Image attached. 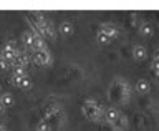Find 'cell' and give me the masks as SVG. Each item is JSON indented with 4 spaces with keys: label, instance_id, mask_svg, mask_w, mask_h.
Segmentation results:
<instances>
[{
    "label": "cell",
    "instance_id": "1",
    "mask_svg": "<svg viewBox=\"0 0 159 131\" xmlns=\"http://www.w3.org/2000/svg\"><path fill=\"white\" fill-rule=\"evenodd\" d=\"M129 96H131V88L126 82L123 80H114L109 87V100L114 103V105H123L126 103Z\"/></svg>",
    "mask_w": 159,
    "mask_h": 131
},
{
    "label": "cell",
    "instance_id": "2",
    "mask_svg": "<svg viewBox=\"0 0 159 131\" xmlns=\"http://www.w3.org/2000/svg\"><path fill=\"white\" fill-rule=\"evenodd\" d=\"M28 20H30V23L33 25L35 33H38L43 40L45 38H53L55 40V30L52 27V23H50L45 17H42V15H30Z\"/></svg>",
    "mask_w": 159,
    "mask_h": 131
},
{
    "label": "cell",
    "instance_id": "3",
    "mask_svg": "<svg viewBox=\"0 0 159 131\" xmlns=\"http://www.w3.org/2000/svg\"><path fill=\"white\" fill-rule=\"evenodd\" d=\"M81 111L84 115V118L89 119V121L98 123L101 119H104V106L99 105L98 101H94V100H86L81 106Z\"/></svg>",
    "mask_w": 159,
    "mask_h": 131
},
{
    "label": "cell",
    "instance_id": "4",
    "mask_svg": "<svg viewBox=\"0 0 159 131\" xmlns=\"http://www.w3.org/2000/svg\"><path fill=\"white\" fill-rule=\"evenodd\" d=\"M118 35H119V32H118V28L114 27V25L103 23L96 32V38H98L99 43H109V42H113Z\"/></svg>",
    "mask_w": 159,
    "mask_h": 131
},
{
    "label": "cell",
    "instance_id": "5",
    "mask_svg": "<svg viewBox=\"0 0 159 131\" xmlns=\"http://www.w3.org/2000/svg\"><path fill=\"white\" fill-rule=\"evenodd\" d=\"M27 53L30 55L32 62L40 65V67L50 63V52H48L47 45H45V47H40V48H35V50H30V52H27Z\"/></svg>",
    "mask_w": 159,
    "mask_h": 131
},
{
    "label": "cell",
    "instance_id": "6",
    "mask_svg": "<svg viewBox=\"0 0 159 131\" xmlns=\"http://www.w3.org/2000/svg\"><path fill=\"white\" fill-rule=\"evenodd\" d=\"M8 82L12 85H15V87L22 88V90L32 88V78L27 75V72H23V73H10Z\"/></svg>",
    "mask_w": 159,
    "mask_h": 131
},
{
    "label": "cell",
    "instance_id": "7",
    "mask_svg": "<svg viewBox=\"0 0 159 131\" xmlns=\"http://www.w3.org/2000/svg\"><path fill=\"white\" fill-rule=\"evenodd\" d=\"M119 118H121V113H119L118 108H114V106L104 108V119H106V123L109 124V126H113Z\"/></svg>",
    "mask_w": 159,
    "mask_h": 131
},
{
    "label": "cell",
    "instance_id": "8",
    "mask_svg": "<svg viewBox=\"0 0 159 131\" xmlns=\"http://www.w3.org/2000/svg\"><path fill=\"white\" fill-rule=\"evenodd\" d=\"M133 57H134V58H138V60H144V58L148 57L146 48L141 47V45H136V47L133 48Z\"/></svg>",
    "mask_w": 159,
    "mask_h": 131
},
{
    "label": "cell",
    "instance_id": "9",
    "mask_svg": "<svg viewBox=\"0 0 159 131\" xmlns=\"http://www.w3.org/2000/svg\"><path fill=\"white\" fill-rule=\"evenodd\" d=\"M136 90H138V93H149L151 87H149V83L146 82V80H138V83H136Z\"/></svg>",
    "mask_w": 159,
    "mask_h": 131
},
{
    "label": "cell",
    "instance_id": "10",
    "mask_svg": "<svg viewBox=\"0 0 159 131\" xmlns=\"http://www.w3.org/2000/svg\"><path fill=\"white\" fill-rule=\"evenodd\" d=\"M60 32H61L63 35H71L73 33V25L68 23V22H63L61 25H60Z\"/></svg>",
    "mask_w": 159,
    "mask_h": 131
},
{
    "label": "cell",
    "instance_id": "11",
    "mask_svg": "<svg viewBox=\"0 0 159 131\" xmlns=\"http://www.w3.org/2000/svg\"><path fill=\"white\" fill-rule=\"evenodd\" d=\"M152 72H154V75L159 78V50H157L156 57H154V60H152Z\"/></svg>",
    "mask_w": 159,
    "mask_h": 131
},
{
    "label": "cell",
    "instance_id": "12",
    "mask_svg": "<svg viewBox=\"0 0 159 131\" xmlns=\"http://www.w3.org/2000/svg\"><path fill=\"white\" fill-rule=\"evenodd\" d=\"M141 33L148 35V37H149V35H152V25L151 23H143L141 25Z\"/></svg>",
    "mask_w": 159,
    "mask_h": 131
},
{
    "label": "cell",
    "instance_id": "13",
    "mask_svg": "<svg viewBox=\"0 0 159 131\" xmlns=\"http://www.w3.org/2000/svg\"><path fill=\"white\" fill-rule=\"evenodd\" d=\"M0 100H2V101H3V105H5V106H12V105H13V98L10 96L8 93L2 95V98H0Z\"/></svg>",
    "mask_w": 159,
    "mask_h": 131
}]
</instances>
